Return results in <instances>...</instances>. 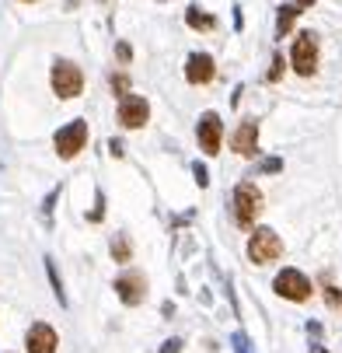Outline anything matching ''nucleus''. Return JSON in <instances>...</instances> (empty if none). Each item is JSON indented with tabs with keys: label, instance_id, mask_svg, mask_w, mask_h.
Segmentation results:
<instances>
[{
	"label": "nucleus",
	"instance_id": "1",
	"mask_svg": "<svg viewBox=\"0 0 342 353\" xmlns=\"http://www.w3.org/2000/svg\"><path fill=\"white\" fill-rule=\"evenodd\" d=\"M259 214H262V189L255 182H237V189H234V224L252 231Z\"/></svg>",
	"mask_w": 342,
	"mask_h": 353
},
{
	"label": "nucleus",
	"instance_id": "2",
	"mask_svg": "<svg viewBox=\"0 0 342 353\" xmlns=\"http://www.w3.org/2000/svg\"><path fill=\"white\" fill-rule=\"evenodd\" d=\"M283 256V238L272 228H252L248 234V259L255 266H269Z\"/></svg>",
	"mask_w": 342,
	"mask_h": 353
},
{
	"label": "nucleus",
	"instance_id": "3",
	"mask_svg": "<svg viewBox=\"0 0 342 353\" xmlns=\"http://www.w3.org/2000/svg\"><path fill=\"white\" fill-rule=\"evenodd\" d=\"M53 147H56L60 161H74L87 147V119H70L67 126H60L53 133Z\"/></svg>",
	"mask_w": 342,
	"mask_h": 353
},
{
	"label": "nucleus",
	"instance_id": "4",
	"mask_svg": "<svg viewBox=\"0 0 342 353\" xmlns=\"http://www.w3.org/2000/svg\"><path fill=\"white\" fill-rule=\"evenodd\" d=\"M49 84H53L56 98H63V102H70V98H77L84 91V74L74 60H56L53 63V74H49Z\"/></svg>",
	"mask_w": 342,
	"mask_h": 353
},
{
	"label": "nucleus",
	"instance_id": "5",
	"mask_svg": "<svg viewBox=\"0 0 342 353\" xmlns=\"http://www.w3.org/2000/svg\"><path fill=\"white\" fill-rule=\"evenodd\" d=\"M290 67L297 70L301 77H314L318 74V35L314 32H301L297 39H293Z\"/></svg>",
	"mask_w": 342,
	"mask_h": 353
},
{
	"label": "nucleus",
	"instance_id": "6",
	"mask_svg": "<svg viewBox=\"0 0 342 353\" xmlns=\"http://www.w3.org/2000/svg\"><path fill=\"white\" fill-rule=\"evenodd\" d=\"M272 290L279 294V297H286V301H308L311 294H314V283L301 273V270H293V266H283L279 273H276V280H272Z\"/></svg>",
	"mask_w": 342,
	"mask_h": 353
},
{
	"label": "nucleus",
	"instance_id": "7",
	"mask_svg": "<svg viewBox=\"0 0 342 353\" xmlns=\"http://www.w3.org/2000/svg\"><path fill=\"white\" fill-rule=\"evenodd\" d=\"M195 140H200V150L203 154H220V143H224V123H220V116L210 109V112H203L200 116V123H195Z\"/></svg>",
	"mask_w": 342,
	"mask_h": 353
},
{
	"label": "nucleus",
	"instance_id": "8",
	"mask_svg": "<svg viewBox=\"0 0 342 353\" xmlns=\"http://www.w3.org/2000/svg\"><path fill=\"white\" fill-rule=\"evenodd\" d=\"M116 297L122 301L126 308H136L147 301V276L140 270H126L116 276Z\"/></svg>",
	"mask_w": 342,
	"mask_h": 353
},
{
	"label": "nucleus",
	"instance_id": "9",
	"mask_svg": "<svg viewBox=\"0 0 342 353\" xmlns=\"http://www.w3.org/2000/svg\"><path fill=\"white\" fill-rule=\"evenodd\" d=\"M147 119H151V105H147L143 94L129 91V94L119 98V123L126 130H140V126H147Z\"/></svg>",
	"mask_w": 342,
	"mask_h": 353
},
{
	"label": "nucleus",
	"instance_id": "10",
	"mask_svg": "<svg viewBox=\"0 0 342 353\" xmlns=\"http://www.w3.org/2000/svg\"><path fill=\"white\" fill-rule=\"evenodd\" d=\"M231 147H234V154L241 158H255L259 154V119L255 116H244L231 137Z\"/></svg>",
	"mask_w": 342,
	"mask_h": 353
},
{
	"label": "nucleus",
	"instance_id": "11",
	"mask_svg": "<svg viewBox=\"0 0 342 353\" xmlns=\"http://www.w3.org/2000/svg\"><path fill=\"white\" fill-rule=\"evenodd\" d=\"M60 336L49 322H32L25 329V353H56Z\"/></svg>",
	"mask_w": 342,
	"mask_h": 353
},
{
	"label": "nucleus",
	"instance_id": "12",
	"mask_svg": "<svg viewBox=\"0 0 342 353\" xmlns=\"http://www.w3.org/2000/svg\"><path fill=\"white\" fill-rule=\"evenodd\" d=\"M213 77H217V60L210 53H189V60H185V81L192 88L210 84Z\"/></svg>",
	"mask_w": 342,
	"mask_h": 353
},
{
	"label": "nucleus",
	"instance_id": "13",
	"mask_svg": "<svg viewBox=\"0 0 342 353\" xmlns=\"http://www.w3.org/2000/svg\"><path fill=\"white\" fill-rule=\"evenodd\" d=\"M304 14V8L293 0V4H279L276 8V39H286L290 35V28H293V21H297Z\"/></svg>",
	"mask_w": 342,
	"mask_h": 353
},
{
	"label": "nucleus",
	"instance_id": "14",
	"mask_svg": "<svg viewBox=\"0 0 342 353\" xmlns=\"http://www.w3.org/2000/svg\"><path fill=\"white\" fill-rule=\"evenodd\" d=\"M185 25H189L192 32H213V28H217V18L206 14L200 4H192V8L185 11Z\"/></svg>",
	"mask_w": 342,
	"mask_h": 353
},
{
	"label": "nucleus",
	"instance_id": "15",
	"mask_svg": "<svg viewBox=\"0 0 342 353\" xmlns=\"http://www.w3.org/2000/svg\"><path fill=\"white\" fill-rule=\"evenodd\" d=\"M42 263H45V276H49V287H53V297L60 301V308H67V290H63V280H60V273H56L53 256H45Z\"/></svg>",
	"mask_w": 342,
	"mask_h": 353
},
{
	"label": "nucleus",
	"instance_id": "16",
	"mask_svg": "<svg viewBox=\"0 0 342 353\" xmlns=\"http://www.w3.org/2000/svg\"><path fill=\"white\" fill-rule=\"evenodd\" d=\"M112 259H116V263H122V266L133 259V245H129V238H126V234H116V238H112Z\"/></svg>",
	"mask_w": 342,
	"mask_h": 353
},
{
	"label": "nucleus",
	"instance_id": "17",
	"mask_svg": "<svg viewBox=\"0 0 342 353\" xmlns=\"http://www.w3.org/2000/svg\"><path fill=\"white\" fill-rule=\"evenodd\" d=\"M87 221H91V224H102V221H105V192H102V189L94 192V207H91Z\"/></svg>",
	"mask_w": 342,
	"mask_h": 353
},
{
	"label": "nucleus",
	"instance_id": "18",
	"mask_svg": "<svg viewBox=\"0 0 342 353\" xmlns=\"http://www.w3.org/2000/svg\"><path fill=\"white\" fill-rule=\"evenodd\" d=\"M283 70H286V63H283V53H272V67H269V74H266V81H269V84H279V77H283Z\"/></svg>",
	"mask_w": 342,
	"mask_h": 353
},
{
	"label": "nucleus",
	"instance_id": "19",
	"mask_svg": "<svg viewBox=\"0 0 342 353\" xmlns=\"http://www.w3.org/2000/svg\"><path fill=\"white\" fill-rule=\"evenodd\" d=\"M56 199H60V185H56L53 192H49V196L42 199V217H45V224L53 221V207H56Z\"/></svg>",
	"mask_w": 342,
	"mask_h": 353
},
{
	"label": "nucleus",
	"instance_id": "20",
	"mask_svg": "<svg viewBox=\"0 0 342 353\" xmlns=\"http://www.w3.org/2000/svg\"><path fill=\"white\" fill-rule=\"evenodd\" d=\"M192 179H195V185H200V189H206V185H210V172H206V165H203V161H192Z\"/></svg>",
	"mask_w": 342,
	"mask_h": 353
},
{
	"label": "nucleus",
	"instance_id": "21",
	"mask_svg": "<svg viewBox=\"0 0 342 353\" xmlns=\"http://www.w3.org/2000/svg\"><path fill=\"white\" fill-rule=\"evenodd\" d=\"M109 84H112V91H116L119 98H122V94H129V77H126L122 70H119V74H112V77H109Z\"/></svg>",
	"mask_w": 342,
	"mask_h": 353
},
{
	"label": "nucleus",
	"instance_id": "22",
	"mask_svg": "<svg viewBox=\"0 0 342 353\" xmlns=\"http://www.w3.org/2000/svg\"><path fill=\"white\" fill-rule=\"evenodd\" d=\"M231 346H234V353H255V350H252V339L244 336V332H234V336H231Z\"/></svg>",
	"mask_w": 342,
	"mask_h": 353
},
{
	"label": "nucleus",
	"instance_id": "23",
	"mask_svg": "<svg viewBox=\"0 0 342 353\" xmlns=\"http://www.w3.org/2000/svg\"><path fill=\"white\" fill-rule=\"evenodd\" d=\"M325 301H328V308L342 312V290L339 287H325Z\"/></svg>",
	"mask_w": 342,
	"mask_h": 353
},
{
	"label": "nucleus",
	"instance_id": "24",
	"mask_svg": "<svg viewBox=\"0 0 342 353\" xmlns=\"http://www.w3.org/2000/svg\"><path fill=\"white\" fill-rule=\"evenodd\" d=\"M259 172H262V175H276V172H283V158H266V161L259 165Z\"/></svg>",
	"mask_w": 342,
	"mask_h": 353
},
{
	"label": "nucleus",
	"instance_id": "25",
	"mask_svg": "<svg viewBox=\"0 0 342 353\" xmlns=\"http://www.w3.org/2000/svg\"><path fill=\"white\" fill-rule=\"evenodd\" d=\"M116 53H119V60H122V63H129V60H133V49H129V42H119V46H116Z\"/></svg>",
	"mask_w": 342,
	"mask_h": 353
},
{
	"label": "nucleus",
	"instance_id": "26",
	"mask_svg": "<svg viewBox=\"0 0 342 353\" xmlns=\"http://www.w3.org/2000/svg\"><path fill=\"white\" fill-rule=\"evenodd\" d=\"M109 154H112V158H122V154H126V147H122V140H116V137L109 140Z\"/></svg>",
	"mask_w": 342,
	"mask_h": 353
},
{
	"label": "nucleus",
	"instance_id": "27",
	"mask_svg": "<svg viewBox=\"0 0 342 353\" xmlns=\"http://www.w3.org/2000/svg\"><path fill=\"white\" fill-rule=\"evenodd\" d=\"M161 353H182V339H168V343H161Z\"/></svg>",
	"mask_w": 342,
	"mask_h": 353
},
{
	"label": "nucleus",
	"instance_id": "28",
	"mask_svg": "<svg viewBox=\"0 0 342 353\" xmlns=\"http://www.w3.org/2000/svg\"><path fill=\"white\" fill-rule=\"evenodd\" d=\"M234 28H237V32L244 28V14H241V8H234Z\"/></svg>",
	"mask_w": 342,
	"mask_h": 353
},
{
	"label": "nucleus",
	"instance_id": "29",
	"mask_svg": "<svg viewBox=\"0 0 342 353\" xmlns=\"http://www.w3.org/2000/svg\"><path fill=\"white\" fill-rule=\"evenodd\" d=\"M304 329H308V336H321V322H308Z\"/></svg>",
	"mask_w": 342,
	"mask_h": 353
},
{
	"label": "nucleus",
	"instance_id": "30",
	"mask_svg": "<svg viewBox=\"0 0 342 353\" xmlns=\"http://www.w3.org/2000/svg\"><path fill=\"white\" fill-rule=\"evenodd\" d=\"M161 315H164V319H171V315H175V305H171V301H164V305H161Z\"/></svg>",
	"mask_w": 342,
	"mask_h": 353
},
{
	"label": "nucleus",
	"instance_id": "31",
	"mask_svg": "<svg viewBox=\"0 0 342 353\" xmlns=\"http://www.w3.org/2000/svg\"><path fill=\"white\" fill-rule=\"evenodd\" d=\"M311 353H328V350H325L321 343H311Z\"/></svg>",
	"mask_w": 342,
	"mask_h": 353
},
{
	"label": "nucleus",
	"instance_id": "32",
	"mask_svg": "<svg viewBox=\"0 0 342 353\" xmlns=\"http://www.w3.org/2000/svg\"><path fill=\"white\" fill-rule=\"evenodd\" d=\"M21 4H35V0H21Z\"/></svg>",
	"mask_w": 342,
	"mask_h": 353
},
{
	"label": "nucleus",
	"instance_id": "33",
	"mask_svg": "<svg viewBox=\"0 0 342 353\" xmlns=\"http://www.w3.org/2000/svg\"><path fill=\"white\" fill-rule=\"evenodd\" d=\"M158 4H164V0H158Z\"/></svg>",
	"mask_w": 342,
	"mask_h": 353
},
{
	"label": "nucleus",
	"instance_id": "34",
	"mask_svg": "<svg viewBox=\"0 0 342 353\" xmlns=\"http://www.w3.org/2000/svg\"><path fill=\"white\" fill-rule=\"evenodd\" d=\"M4 353H11V350H4Z\"/></svg>",
	"mask_w": 342,
	"mask_h": 353
}]
</instances>
